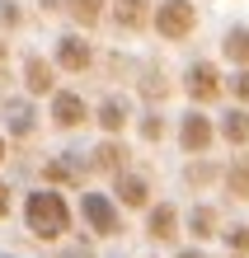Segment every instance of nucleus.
Here are the masks:
<instances>
[{"label": "nucleus", "mask_w": 249, "mask_h": 258, "mask_svg": "<svg viewBox=\"0 0 249 258\" xmlns=\"http://www.w3.org/2000/svg\"><path fill=\"white\" fill-rule=\"evenodd\" d=\"M71 221H75V211H71L66 197H61V188H38V192L24 197V225H28L33 239H42V244L66 239Z\"/></svg>", "instance_id": "nucleus-1"}, {"label": "nucleus", "mask_w": 249, "mask_h": 258, "mask_svg": "<svg viewBox=\"0 0 249 258\" xmlns=\"http://www.w3.org/2000/svg\"><path fill=\"white\" fill-rule=\"evenodd\" d=\"M151 24L165 42H188L197 28V10H193V0H160L151 10Z\"/></svg>", "instance_id": "nucleus-2"}, {"label": "nucleus", "mask_w": 249, "mask_h": 258, "mask_svg": "<svg viewBox=\"0 0 249 258\" xmlns=\"http://www.w3.org/2000/svg\"><path fill=\"white\" fill-rule=\"evenodd\" d=\"M80 216H85V225H89L99 239H113V235L122 230V221H118V202H113V197H104V192H94V188L80 197Z\"/></svg>", "instance_id": "nucleus-3"}, {"label": "nucleus", "mask_w": 249, "mask_h": 258, "mask_svg": "<svg viewBox=\"0 0 249 258\" xmlns=\"http://www.w3.org/2000/svg\"><path fill=\"white\" fill-rule=\"evenodd\" d=\"M221 89H226V80H221V71H216L212 61H193L188 71H183V94H188L197 108L216 103V99H221Z\"/></svg>", "instance_id": "nucleus-4"}, {"label": "nucleus", "mask_w": 249, "mask_h": 258, "mask_svg": "<svg viewBox=\"0 0 249 258\" xmlns=\"http://www.w3.org/2000/svg\"><path fill=\"white\" fill-rule=\"evenodd\" d=\"M212 141H216V127H212V117L193 103V113H183V122H179V150L183 155H207L212 150Z\"/></svg>", "instance_id": "nucleus-5"}, {"label": "nucleus", "mask_w": 249, "mask_h": 258, "mask_svg": "<svg viewBox=\"0 0 249 258\" xmlns=\"http://www.w3.org/2000/svg\"><path fill=\"white\" fill-rule=\"evenodd\" d=\"M52 66H57V71H66V75H85L89 66H94V42H89V38H80V33L57 38Z\"/></svg>", "instance_id": "nucleus-6"}, {"label": "nucleus", "mask_w": 249, "mask_h": 258, "mask_svg": "<svg viewBox=\"0 0 249 258\" xmlns=\"http://www.w3.org/2000/svg\"><path fill=\"white\" fill-rule=\"evenodd\" d=\"M47 108H52V127H61V132H75V127L89 122V103L75 94V89H52Z\"/></svg>", "instance_id": "nucleus-7"}, {"label": "nucleus", "mask_w": 249, "mask_h": 258, "mask_svg": "<svg viewBox=\"0 0 249 258\" xmlns=\"http://www.w3.org/2000/svg\"><path fill=\"white\" fill-rule=\"evenodd\" d=\"M179 230H183V216H179L174 202H151L146 207V235L155 239V244H174Z\"/></svg>", "instance_id": "nucleus-8"}, {"label": "nucleus", "mask_w": 249, "mask_h": 258, "mask_svg": "<svg viewBox=\"0 0 249 258\" xmlns=\"http://www.w3.org/2000/svg\"><path fill=\"white\" fill-rule=\"evenodd\" d=\"M113 188H118V192H113L118 207H127V211H146V207H151V183H146L141 174H122V169H118V174H113Z\"/></svg>", "instance_id": "nucleus-9"}, {"label": "nucleus", "mask_w": 249, "mask_h": 258, "mask_svg": "<svg viewBox=\"0 0 249 258\" xmlns=\"http://www.w3.org/2000/svg\"><path fill=\"white\" fill-rule=\"evenodd\" d=\"M24 85H28L33 99H47L57 89V66L47 61V56H28V61H24Z\"/></svg>", "instance_id": "nucleus-10"}, {"label": "nucleus", "mask_w": 249, "mask_h": 258, "mask_svg": "<svg viewBox=\"0 0 249 258\" xmlns=\"http://www.w3.org/2000/svg\"><path fill=\"white\" fill-rule=\"evenodd\" d=\"M113 24L118 28H146L151 24V0H113Z\"/></svg>", "instance_id": "nucleus-11"}, {"label": "nucleus", "mask_w": 249, "mask_h": 258, "mask_svg": "<svg viewBox=\"0 0 249 258\" xmlns=\"http://www.w3.org/2000/svg\"><path fill=\"white\" fill-rule=\"evenodd\" d=\"M94 122H99L108 136H122V132H127V122H132V113H127V103H122V99H104L99 108H94Z\"/></svg>", "instance_id": "nucleus-12"}, {"label": "nucleus", "mask_w": 249, "mask_h": 258, "mask_svg": "<svg viewBox=\"0 0 249 258\" xmlns=\"http://www.w3.org/2000/svg\"><path fill=\"white\" fill-rule=\"evenodd\" d=\"M221 56H226L230 66L249 71V28H230V33L221 38Z\"/></svg>", "instance_id": "nucleus-13"}, {"label": "nucleus", "mask_w": 249, "mask_h": 258, "mask_svg": "<svg viewBox=\"0 0 249 258\" xmlns=\"http://www.w3.org/2000/svg\"><path fill=\"white\" fill-rule=\"evenodd\" d=\"M89 164H94V174H118L122 169V141H118V136H108L104 146H94Z\"/></svg>", "instance_id": "nucleus-14"}, {"label": "nucleus", "mask_w": 249, "mask_h": 258, "mask_svg": "<svg viewBox=\"0 0 249 258\" xmlns=\"http://www.w3.org/2000/svg\"><path fill=\"white\" fill-rule=\"evenodd\" d=\"M221 136H226V141L235 146V150H244V146H249V108H244V103H240L235 113H226V122H221Z\"/></svg>", "instance_id": "nucleus-15"}, {"label": "nucleus", "mask_w": 249, "mask_h": 258, "mask_svg": "<svg viewBox=\"0 0 249 258\" xmlns=\"http://www.w3.org/2000/svg\"><path fill=\"white\" fill-rule=\"evenodd\" d=\"M61 5H66V14L80 28H94L99 19H104V0H61Z\"/></svg>", "instance_id": "nucleus-16"}, {"label": "nucleus", "mask_w": 249, "mask_h": 258, "mask_svg": "<svg viewBox=\"0 0 249 258\" xmlns=\"http://www.w3.org/2000/svg\"><path fill=\"white\" fill-rule=\"evenodd\" d=\"M216 230H221V225H216V207H207V202L193 207V216H188V235H193V239H212Z\"/></svg>", "instance_id": "nucleus-17"}, {"label": "nucleus", "mask_w": 249, "mask_h": 258, "mask_svg": "<svg viewBox=\"0 0 249 258\" xmlns=\"http://www.w3.org/2000/svg\"><path fill=\"white\" fill-rule=\"evenodd\" d=\"M226 192L230 197H249V160H235L226 169Z\"/></svg>", "instance_id": "nucleus-18"}, {"label": "nucleus", "mask_w": 249, "mask_h": 258, "mask_svg": "<svg viewBox=\"0 0 249 258\" xmlns=\"http://www.w3.org/2000/svg\"><path fill=\"white\" fill-rule=\"evenodd\" d=\"M42 183H47V188H71L75 174H71L66 160H47V164H42Z\"/></svg>", "instance_id": "nucleus-19"}, {"label": "nucleus", "mask_w": 249, "mask_h": 258, "mask_svg": "<svg viewBox=\"0 0 249 258\" xmlns=\"http://www.w3.org/2000/svg\"><path fill=\"white\" fill-rule=\"evenodd\" d=\"M226 244H230V253H244V258H249V225H235V230H226Z\"/></svg>", "instance_id": "nucleus-20"}, {"label": "nucleus", "mask_w": 249, "mask_h": 258, "mask_svg": "<svg viewBox=\"0 0 249 258\" xmlns=\"http://www.w3.org/2000/svg\"><path fill=\"white\" fill-rule=\"evenodd\" d=\"M28 113H33V108H28V103H24V108H19V103H14V113H10V127H14V132H28V122H33V117H28Z\"/></svg>", "instance_id": "nucleus-21"}, {"label": "nucleus", "mask_w": 249, "mask_h": 258, "mask_svg": "<svg viewBox=\"0 0 249 258\" xmlns=\"http://www.w3.org/2000/svg\"><path fill=\"white\" fill-rule=\"evenodd\" d=\"M230 94H235L240 103H249V71H240L235 80H230Z\"/></svg>", "instance_id": "nucleus-22"}, {"label": "nucleus", "mask_w": 249, "mask_h": 258, "mask_svg": "<svg viewBox=\"0 0 249 258\" xmlns=\"http://www.w3.org/2000/svg\"><path fill=\"white\" fill-rule=\"evenodd\" d=\"M141 136H146V141H160V136H165V122H160V117H146V122H141Z\"/></svg>", "instance_id": "nucleus-23"}, {"label": "nucleus", "mask_w": 249, "mask_h": 258, "mask_svg": "<svg viewBox=\"0 0 249 258\" xmlns=\"http://www.w3.org/2000/svg\"><path fill=\"white\" fill-rule=\"evenodd\" d=\"M10 216V183H0V221Z\"/></svg>", "instance_id": "nucleus-24"}, {"label": "nucleus", "mask_w": 249, "mask_h": 258, "mask_svg": "<svg viewBox=\"0 0 249 258\" xmlns=\"http://www.w3.org/2000/svg\"><path fill=\"white\" fill-rule=\"evenodd\" d=\"M179 258H207V253H202V249H183Z\"/></svg>", "instance_id": "nucleus-25"}, {"label": "nucleus", "mask_w": 249, "mask_h": 258, "mask_svg": "<svg viewBox=\"0 0 249 258\" xmlns=\"http://www.w3.org/2000/svg\"><path fill=\"white\" fill-rule=\"evenodd\" d=\"M0 160H5V141H0Z\"/></svg>", "instance_id": "nucleus-26"}, {"label": "nucleus", "mask_w": 249, "mask_h": 258, "mask_svg": "<svg viewBox=\"0 0 249 258\" xmlns=\"http://www.w3.org/2000/svg\"><path fill=\"white\" fill-rule=\"evenodd\" d=\"M230 258H244V253H230Z\"/></svg>", "instance_id": "nucleus-27"}]
</instances>
